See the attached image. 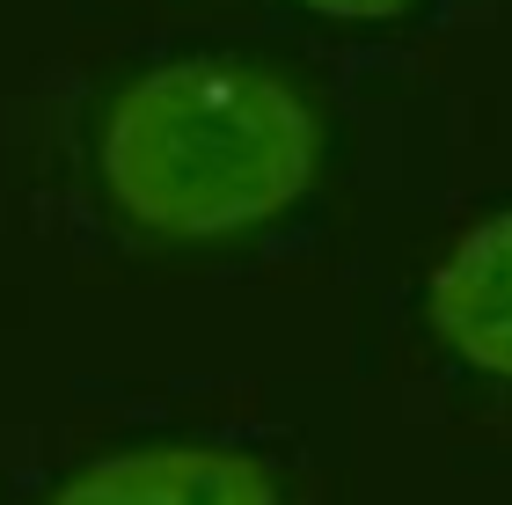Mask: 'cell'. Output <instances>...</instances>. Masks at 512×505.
Segmentation results:
<instances>
[{
    "mask_svg": "<svg viewBox=\"0 0 512 505\" xmlns=\"http://www.w3.org/2000/svg\"><path fill=\"white\" fill-rule=\"evenodd\" d=\"M322 118L264 59L191 52L132 74L96 125V176L154 242H227L308 198Z\"/></svg>",
    "mask_w": 512,
    "mask_h": 505,
    "instance_id": "cell-1",
    "label": "cell"
},
{
    "mask_svg": "<svg viewBox=\"0 0 512 505\" xmlns=\"http://www.w3.org/2000/svg\"><path fill=\"white\" fill-rule=\"evenodd\" d=\"M425 323L461 366L512 381V205L469 220L425 279Z\"/></svg>",
    "mask_w": 512,
    "mask_h": 505,
    "instance_id": "cell-3",
    "label": "cell"
},
{
    "mask_svg": "<svg viewBox=\"0 0 512 505\" xmlns=\"http://www.w3.org/2000/svg\"><path fill=\"white\" fill-rule=\"evenodd\" d=\"M44 505H286L264 454L227 440H147L81 462Z\"/></svg>",
    "mask_w": 512,
    "mask_h": 505,
    "instance_id": "cell-2",
    "label": "cell"
},
{
    "mask_svg": "<svg viewBox=\"0 0 512 505\" xmlns=\"http://www.w3.org/2000/svg\"><path fill=\"white\" fill-rule=\"evenodd\" d=\"M308 15H330V22H395L410 0H293Z\"/></svg>",
    "mask_w": 512,
    "mask_h": 505,
    "instance_id": "cell-4",
    "label": "cell"
}]
</instances>
